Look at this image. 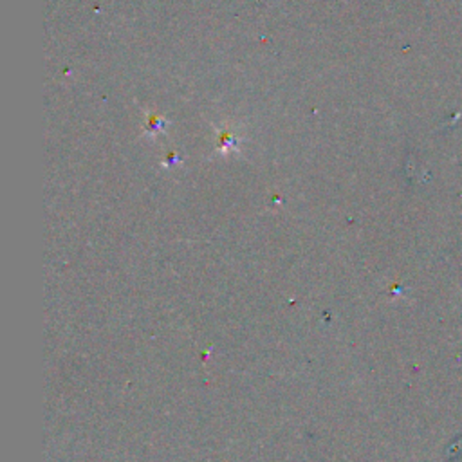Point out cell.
I'll list each match as a JSON object with an SVG mask.
<instances>
[{
	"label": "cell",
	"instance_id": "cell-1",
	"mask_svg": "<svg viewBox=\"0 0 462 462\" xmlns=\"http://www.w3.org/2000/svg\"><path fill=\"white\" fill-rule=\"evenodd\" d=\"M167 127V121L159 115H148V123H146V134L148 136H155V134L163 132V129Z\"/></svg>",
	"mask_w": 462,
	"mask_h": 462
}]
</instances>
